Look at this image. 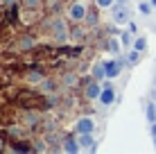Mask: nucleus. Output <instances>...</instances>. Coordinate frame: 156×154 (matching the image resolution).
Wrapping results in <instances>:
<instances>
[{"mask_svg": "<svg viewBox=\"0 0 156 154\" xmlns=\"http://www.w3.org/2000/svg\"><path fill=\"white\" fill-rule=\"evenodd\" d=\"M106 63V79H115L118 75L122 73V66H125V59L118 55V59H111V61H104Z\"/></svg>", "mask_w": 156, "mask_h": 154, "instance_id": "f257e3e1", "label": "nucleus"}, {"mask_svg": "<svg viewBox=\"0 0 156 154\" xmlns=\"http://www.w3.org/2000/svg\"><path fill=\"white\" fill-rule=\"evenodd\" d=\"M93 129H95L93 118H79L77 125H75V131H77V134H93Z\"/></svg>", "mask_w": 156, "mask_h": 154, "instance_id": "f03ea898", "label": "nucleus"}, {"mask_svg": "<svg viewBox=\"0 0 156 154\" xmlns=\"http://www.w3.org/2000/svg\"><path fill=\"white\" fill-rule=\"evenodd\" d=\"M115 102V93H113V86H104L100 93V104L102 107H111Z\"/></svg>", "mask_w": 156, "mask_h": 154, "instance_id": "7ed1b4c3", "label": "nucleus"}, {"mask_svg": "<svg viewBox=\"0 0 156 154\" xmlns=\"http://www.w3.org/2000/svg\"><path fill=\"white\" fill-rule=\"evenodd\" d=\"M77 141H79V147H82V150H90V152L98 150V145H95V141H93L90 134H77Z\"/></svg>", "mask_w": 156, "mask_h": 154, "instance_id": "20e7f679", "label": "nucleus"}, {"mask_svg": "<svg viewBox=\"0 0 156 154\" xmlns=\"http://www.w3.org/2000/svg\"><path fill=\"white\" fill-rule=\"evenodd\" d=\"M113 23H118V25L129 23V14H127V9L122 7V5H118V7L113 9Z\"/></svg>", "mask_w": 156, "mask_h": 154, "instance_id": "39448f33", "label": "nucleus"}, {"mask_svg": "<svg viewBox=\"0 0 156 154\" xmlns=\"http://www.w3.org/2000/svg\"><path fill=\"white\" fill-rule=\"evenodd\" d=\"M86 16H88V14H86V7H84L82 2H75L73 7H70V18L73 20H84Z\"/></svg>", "mask_w": 156, "mask_h": 154, "instance_id": "423d86ee", "label": "nucleus"}, {"mask_svg": "<svg viewBox=\"0 0 156 154\" xmlns=\"http://www.w3.org/2000/svg\"><path fill=\"white\" fill-rule=\"evenodd\" d=\"M102 88H104V86H100V84H98V79H95V82H90L88 86H86V98H90V100H100Z\"/></svg>", "mask_w": 156, "mask_h": 154, "instance_id": "0eeeda50", "label": "nucleus"}, {"mask_svg": "<svg viewBox=\"0 0 156 154\" xmlns=\"http://www.w3.org/2000/svg\"><path fill=\"white\" fill-rule=\"evenodd\" d=\"M93 79H98V82H104L106 79V63L104 61H100V63L93 66Z\"/></svg>", "mask_w": 156, "mask_h": 154, "instance_id": "6e6552de", "label": "nucleus"}, {"mask_svg": "<svg viewBox=\"0 0 156 154\" xmlns=\"http://www.w3.org/2000/svg\"><path fill=\"white\" fill-rule=\"evenodd\" d=\"M82 147H79V141H75V138H66L63 141V152H70V154H75V152H79Z\"/></svg>", "mask_w": 156, "mask_h": 154, "instance_id": "1a4fd4ad", "label": "nucleus"}, {"mask_svg": "<svg viewBox=\"0 0 156 154\" xmlns=\"http://www.w3.org/2000/svg\"><path fill=\"white\" fill-rule=\"evenodd\" d=\"M145 116H147V123H149V125L156 120V102L147 104V109H145Z\"/></svg>", "mask_w": 156, "mask_h": 154, "instance_id": "9d476101", "label": "nucleus"}, {"mask_svg": "<svg viewBox=\"0 0 156 154\" xmlns=\"http://www.w3.org/2000/svg\"><path fill=\"white\" fill-rule=\"evenodd\" d=\"M109 52H113V55H120V52H122V41L111 39V41H109Z\"/></svg>", "mask_w": 156, "mask_h": 154, "instance_id": "9b49d317", "label": "nucleus"}, {"mask_svg": "<svg viewBox=\"0 0 156 154\" xmlns=\"http://www.w3.org/2000/svg\"><path fill=\"white\" fill-rule=\"evenodd\" d=\"M131 34H133L131 30H127V32H120V41H122V45H133V39H131Z\"/></svg>", "mask_w": 156, "mask_h": 154, "instance_id": "f8f14e48", "label": "nucleus"}, {"mask_svg": "<svg viewBox=\"0 0 156 154\" xmlns=\"http://www.w3.org/2000/svg\"><path fill=\"white\" fill-rule=\"evenodd\" d=\"M133 48L140 50V52H145V48H147V39H145V36H136V39H133Z\"/></svg>", "mask_w": 156, "mask_h": 154, "instance_id": "ddd939ff", "label": "nucleus"}, {"mask_svg": "<svg viewBox=\"0 0 156 154\" xmlns=\"http://www.w3.org/2000/svg\"><path fill=\"white\" fill-rule=\"evenodd\" d=\"M55 36H57V39H66V25H63V23L55 25Z\"/></svg>", "mask_w": 156, "mask_h": 154, "instance_id": "4468645a", "label": "nucleus"}, {"mask_svg": "<svg viewBox=\"0 0 156 154\" xmlns=\"http://www.w3.org/2000/svg\"><path fill=\"white\" fill-rule=\"evenodd\" d=\"M138 9H140V14H145V16H149V14H152V2H140V5H138Z\"/></svg>", "mask_w": 156, "mask_h": 154, "instance_id": "2eb2a0df", "label": "nucleus"}, {"mask_svg": "<svg viewBox=\"0 0 156 154\" xmlns=\"http://www.w3.org/2000/svg\"><path fill=\"white\" fill-rule=\"evenodd\" d=\"M138 61H140V50L133 48V52H129V63L133 66V63H138Z\"/></svg>", "mask_w": 156, "mask_h": 154, "instance_id": "dca6fc26", "label": "nucleus"}, {"mask_svg": "<svg viewBox=\"0 0 156 154\" xmlns=\"http://www.w3.org/2000/svg\"><path fill=\"white\" fill-rule=\"evenodd\" d=\"M113 2H115V0H95V5H98V7H111Z\"/></svg>", "mask_w": 156, "mask_h": 154, "instance_id": "f3484780", "label": "nucleus"}, {"mask_svg": "<svg viewBox=\"0 0 156 154\" xmlns=\"http://www.w3.org/2000/svg\"><path fill=\"white\" fill-rule=\"evenodd\" d=\"M127 25H129V30H131V32H133V34H138V25H136V23H133V20H129V23H127Z\"/></svg>", "mask_w": 156, "mask_h": 154, "instance_id": "a211bd4d", "label": "nucleus"}, {"mask_svg": "<svg viewBox=\"0 0 156 154\" xmlns=\"http://www.w3.org/2000/svg\"><path fill=\"white\" fill-rule=\"evenodd\" d=\"M152 136H156V120L152 123Z\"/></svg>", "mask_w": 156, "mask_h": 154, "instance_id": "6ab92c4d", "label": "nucleus"}, {"mask_svg": "<svg viewBox=\"0 0 156 154\" xmlns=\"http://www.w3.org/2000/svg\"><path fill=\"white\" fill-rule=\"evenodd\" d=\"M115 2H118V5H122V7H125V5H127V0H115Z\"/></svg>", "mask_w": 156, "mask_h": 154, "instance_id": "aec40b11", "label": "nucleus"}, {"mask_svg": "<svg viewBox=\"0 0 156 154\" xmlns=\"http://www.w3.org/2000/svg\"><path fill=\"white\" fill-rule=\"evenodd\" d=\"M152 100H154V102H156V88H154V91H152Z\"/></svg>", "mask_w": 156, "mask_h": 154, "instance_id": "412c9836", "label": "nucleus"}, {"mask_svg": "<svg viewBox=\"0 0 156 154\" xmlns=\"http://www.w3.org/2000/svg\"><path fill=\"white\" fill-rule=\"evenodd\" d=\"M149 2H152V7H154V9H156V0H149Z\"/></svg>", "mask_w": 156, "mask_h": 154, "instance_id": "4be33fe9", "label": "nucleus"}, {"mask_svg": "<svg viewBox=\"0 0 156 154\" xmlns=\"http://www.w3.org/2000/svg\"><path fill=\"white\" fill-rule=\"evenodd\" d=\"M154 147H156V136H154Z\"/></svg>", "mask_w": 156, "mask_h": 154, "instance_id": "5701e85b", "label": "nucleus"}]
</instances>
